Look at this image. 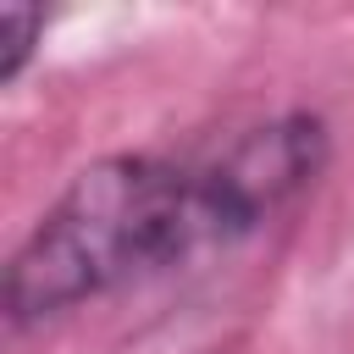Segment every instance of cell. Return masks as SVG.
<instances>
[{
	"instance_id": "7a4b0ae2",
	"label": "cell",
	"mask_w": 354,
	"mask_h": 354,
	"mask_svg": "<svg viewBox=\"0 0 354 354\" xmlns=\"http://www.w3.org/2000/svg\"><path fill=\"white\" fill-rule=\"evenodd\" d=\"M326 155H332L326 122L315 111H282L271 122L243 127L210 160H188L199 249H221L260 232L326 171Z\"/></svg>"
},
{
	"instance_id": "6da1fadb",
	"label": "cell",
	"mask_w": 354,
	"mask_h": 354,
	"mask_svg": "<svg viewBox=\"0 0 354 354\" xmlns=\"http://www.w3.org/2000/svg\"><path fill=\"white\" fill-rule=\"evenodd\" d=\"M199 254L188 160L100 155L28 227L6 260L0 310L11 332L44 326L144 271Z\"/></svg>"
},
{
	"instance_id": "3957f363",
	"label": "cell",
	"mask_w": 354,
	"mask_h": 354,
	"mask_svg": "<svg viewBox=\"0 0 354 354\" xmlns=\"http://www.w3.org/2000/svg\"><path fill=\"white\" fill-rule=\"evenodd\" d=\"M44 44V11L39 6H0V83L11 88Z\"/></svg>"
}]
</instances>
